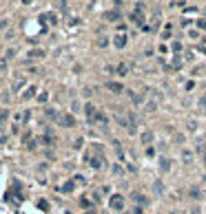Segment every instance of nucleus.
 I'll return each instance as SVG.
<instances>
[{"label": "nucleus", "mask_w": 206, "mask_h": 214, "mask_svg": "<svg viewBox=\"0 0 206 214\" xmlns=\"http://www.w3.org/2000/svg\"><path fill=\"white\" fill-rule=\"evenodd\" d=\"M107 88H109V91H113V93H124V86H122V84H118V82H107Z\"/></svg>", "instance_id": "nucleus-2"}, {"label": "nucleus", "mask_w": 206, "mask_h": 214, "mask_svg": "<svg viewBox=\"0 0 206 214\" xmlns=\"http://www.w3.org/2000/svg\"><path fill=\"white\" fill-rule=\"evenodd\" d=\"M151 141H153V133H151V130L142 133V144H151Z\"/></svg>", "instance_id": "nucleus-5"}, {"label": "nucleus", "mask_w": 206, "mask_h": 214, "mask_svg": "<svg viewBox=\"0 0 206 214\" xmlns=\"http://www.w3.org/2000/svg\"><path fill=\"white\" fill-rule=\"evenodd\" d=\"M60 124L62 126H73V124H76V119H73V115H62L60 117Z\"/></svg>", "instance_id": "nucleus-3"}, {"label": "nucleus", "mask_w": 206, "mask_h": 214, "mask_svg": "<svg viewBox=\"0 0 206 214\" xmlns=\"http://www.w3.org/2000/svg\"><path fill=\"white\" fill-rule=\"evenodd\" d=\"M118 18H120L118 11H109V13H107V20H118Z\"/></svg>", "instance_id": "nucleus-11"}, {"label": "nucleus", "mask_w": 206, "mask_h": 214, "mask_svg": "<svg viewBox=\"0 0 206 214\" xmlns=\"http://www.w3.org/2000/svg\"><path fill=\"white\" fill-rule=\"evenodd\" d=\"M120 214H126V212H120Z\"/></svg>", "instance_id": "nucleus-22"}, {"label": "nucleus", "mask_w": 206, "mask_h": 214, "mask_svg": "<svg viewBox=\"0 0 206 214\" xmlns=\"http://www.w3.org/2000/svg\"><path fill=\"white\" fill-rule=\"evenodd\" d=\"M7 117H9L7 110H0V124H5V122H7Z\"/></svg>", "instance_id": "nucleus-13"}, {"label": "nucleus", "mask_w": 206, "mask_h": 214, "mask_svg": "<svg viewBox=\"0 0 206 214\" xmlns=\"http://www.w3.org/2000/svg\"><path fill=\"white\" fill-rule=\"evenodd\" d=\"M62 190H64V192H71V190H73V183H67V185H64Z\"/></svg>", "instance_id": "nucleus-17"}, {"label": "nucleus", "mask_w": 206, "mask_h": 214, "mask_svg": "<svg viewBox=\"0 0 206 214\" xmlns=\"http://www.w3.org/2000/svg\"><path fill=\"white\" fill-rule=\"evenodd\" d=\"M182 157H184V161H186V163H191V159H193V157H191V152H189V150H184V155H182Z\"/></svg>", "instance_id": "nucleus-15"}, {"label": "nucleus", "mask_w": 206, "mask_h": 214, "mask_svg": "<svg viewBox=\"0 0 206 214\" xmlns=\"http://www.w3.org/2000/svg\"><path fill=\"white\" fill-rule=\"evenodd\" d=\"M160 168H162V172H168L171 170V161L168 159H160Z\"/></svg>", "instance_id": "nucleus-6"}, {"label": "nucleus", "mask_w": 206, "mask_h": 214, "mask_svg": "<svg viewBox=\"0 0 206 214\" xmlns=\"http://www.w3.org/2000/svg\"><path fill=\"white\" fill-rule=\"evenodd\" d=\"M87 214H96V212H93V210H91V212H87Z\"/></svg>", "instance_id": "nucleus-19"}, {"label": "nucleus", "mask_w": 206, "mask_h": 214, "mask_svg": "<svg viewBox=\"0 0 206 214\" xmlns=\"http://www.w3.org/2000/svg\"><path fill=\"white\" fill-rule=\"evenodd\" d=\"M33 93H36V88L31 86V88H29V91H27V93H24V95H22V97H24V99H29V97H33Z\"/></svg>", "instance_id": "nucleus-14"}, {"label": "nucleus", "mask_w": 206, "mask_h": 214, "mask_svg": "<svg viewBox=\"0 0 206 214\" xmlns=\"http://www.w3.org/2000/svg\"><path fill=\"white\" fill-rule=\"evenodd\" d=\"M109 208H111V210H115V212H120V210L124 208V197H120V194L111 197V201H109Z\"/></svg>", "instance_id": "nucleus-1"}, {"label": "nucleus", "mask_w": 206, "mask_h": 214, "mask_svg": "<svg viewBox=\"0 0 206 214\" xmlns=\"http://www.w3.org/2000/svg\"><path fill=\"white\" fill-rule=\"evenodd\" d=\"M200 106H204V108H206V95H204V97L200 99Z\"/></svg>", "instance_id": "nucleus-18"}, {"label": "nucleus", "mask_w": 206, "mask_h": 214, "mask_svg": "<svg viewBox=\"0 0 206 214\" xmlns=\"http://www.w3.org/2000/svg\"><path fill=\"white\" fill-rule=\"evenodd\" d=\"M115 46H118V49L126 46V35H115Z\"/></svg>", "instance_id": "nucleus-4"}, {"label": "nucleus", "mask_w": 206, "mask_h": 214, "mask_svg": "<svg viewBox=\"0 0 206 214\" xmlns=\"http://www.w3.org/2000/svg\"><path fill=\"white\" fill-rule=\"evenodd\" d=\"M204 183H206V174H204Z\"/></svg>", "instance_id": "nucleus-21"}, {"label": "nucleus", "mask_w": 206, "mask_h": 214, "mask_svg": "<svg viewBox=\"0 0 206 214\" xmlns=\"http://www.w3.org/2000/svg\"><path fill=\"white\" fill-rule=\"evenodd\" d=\"M115 71L120 73V75H126V73H129V66H126V64H120V66H118Z\"/></svg>", "instance_id": "nucleus-9"}, {"label": "nucleus", "mask_w": 206, "mask_h": 214, "mask_svg": "<svg viewBox=\"0 0 206 214\" xmlns=\"http://www.w3.org/2000/svg\"><path fill=\"white\" fill-rule=\"evenodd\" d=\"M133 201H135V203H140V205H146V203H148V201L142 197V194H133Z\"/></svg>", "instance_id": "nucleus-8"}, {"label": "nucleus", "mask_w": 206, "mask_h": 214, "mask_svg": "<svg viewBox=\"0 0 206 214\" xmlns=\"http://www.w3.org/2000/svg\"><path fill=\"white\" fill-rule=\"evenodd\" d=\"M173 214H177V212H173Z\"/></svg>", "instance_id": "nucleus-23"}, {"label": "nucleus", "mask_w": 206, "mask_h": 214, "mask_svg": "<svg viewBox=\"0 0 206 214\" xmlns=\"http://www.w3.org/2000/svg\"><path fill=\"white\" fill-rule=\"evenodd\" d=\"M189 194H191L193 199H200V197H202V190H200V188H195V185H193V188L189 190Z\"/></svg>", "instance_id": "nucleus-7"}, {"label": "nucleus", "mask_w": 206, "mask_h": 214, "mask_svg": "<svg viewBox=\"0 0 206 214\" xmlns=\"http://www.w3.org/2000/svg\"><path fill=\"white\" fill-rule=\"evenodd\" d=\"M204 166H206V157H204Z\"/></svg>", "instance_id": "nucleus-20"}, {"label": "nucleus", "mask_w": 206, "mask_h": 214, "mask_svg": "<svg viewBox=\"0 0 206 214\" xmlns=\"http://www.w3.org/2000/svg\"><path fill=\"white\" fill-rule=\"evenodd\" d=\"M47 115H49V117H53V119H58V117H60V113H58L55 108H49V110H47Z\"/></svg>", "instance_id": "nucleus-10"}, {"label": "nucleus", "mask_w": 206, "mask_h": 214, "mask_svg": "<svg viewBox=\"0 0 206 214\" xmlns=\"http://www.w3.org/2000/svg\"><path fill=\"white\" fill-rule=\"evenodd\" d=\"M197 27H200V29H206V18H202V20H197Z\"/></svg>", "instance_id": "nucleus-16"}, {"label": "nucleus", "mask_w": 206, "mask_h": 214, "mask_svg": "<svg viewBox=\"0 0 206 214\" xmlns=\"http://www.w3.org/2000/svg\"><path fill=\"white\" fill-rule=\"evenodd\" d=\"M42 55H44V51H40V49H38V51H31V53H29V58H33V60H36V58H42Z\"/></svg>", "instance_id": "nucleus-12"}]
</instances>
